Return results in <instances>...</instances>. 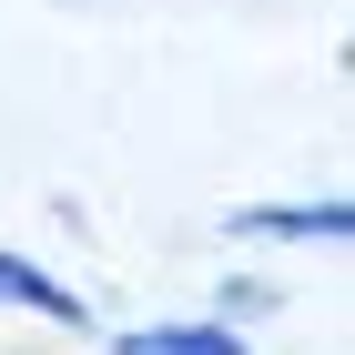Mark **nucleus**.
Listing matches in <instances>:
<instances>
[{
  "mask_svg": "<svg viewBox=\"0 0 355 355\" xmlns=\"http://www.w3.org/2000/svg\"><path fill=\"white\" fill-rule=\"evenodd\" d=\"M102 355H254V335L244 325H214V315H163V325L102 335Z\"/></svg>",
  "mask_w": 355,
  "mask_h": 355,
  "instance_id": "nucleus-3",
  "label": "nucleus"
},
{
  "mask_svg": "<svg viewBox=\"0 0 355 355\" xmlns=\"http://www.w3.org/2000/svg\"><path fill=\"white\" fill-rule=\"evenodd\" d=\"M223 234L234 244H355V203L345 193H315V203H234L223 214Z\"/></svg>",
  "mask_w": 355,
  "mask_h": 355,
  "instance_id": "nucleus-1",
  "label": "nucleus"
},
{
  "mask_svg": "<svg viewBox=\"0 0 355 355\" xmlns=\"http://www.w3.org/2000/svg\"><path fill=\"white\" fill-rule=\"evenodd\" d=\"M203 315H214V325H254V315H284V284H274V274H223Z\"/></svg>",
  "mask_w": 355,
  "mask_h": 355,
  "instance_id": "nucleus-4",
  "label": "nucleus"
},
{
  "mask_svg": "<svg viewBox=\"0 0 355 355\" xmlns=\"http://www.w3.org/2000/svg\"><path fill=\"white\" fill-rule=\"evenodd\" d=\"M0 315H41L51 335H92V295H82V284H61L51 264L10 254V244H0Z\"/></svg>",
  "mask_w": 355,
  "mask_h": 355,
  "instance_id": "nucleus-2",
  "label": "nucleus"
}]
</instances>
